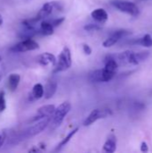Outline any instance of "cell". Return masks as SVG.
Here are the masks:
<instances>
[{
    "mask_svg": "<svg viewBox=\"0 0 152 153\" xmlns=\"http://www.w3.org/2000/svg\"><path fill=\"white\" fill-rule=\"evenodd\" d=\"M150 56L149 51H141L135 53L132 50H125L124 52L119 53L116 57L117 61L123 65H137L140 63L145 61Z\"/></svg>",
    "mask_w": 152,
    "mask_h": 153,
    "instance_id": "6da1fadb",
    "label": "cell"
},
{
    "mask_svg": "<svg viewBox=\"0 0 152 153\" xmlns=\"http://www.w3.org/2000/svg\"><path fill=\"white\" fill-rule=\"evenodd\" d=\"M111 4L120 12L130 14L131 16L137 17L140 14V9L133 2L128 0H112Z\"/></svg>",
    "mask_w": 152,
    "mask_h": 153,
    "instance_id": "7a4b0ae2",
    "label": "cell"
},
{
    "mask_svg": "<svg viewBox=\"0 0 152 153\" xmlns=\"http://www.w3.org/2000/svg\"><path fill=\"white\" fill-rule=\"evenodd\" d=\"M72 65V55L71 51L67 47H65L61 53L58 56V58L56 60V64L55 65L54 73H59L64 72L67 69H69Z\"/></svg>",
    "mask_w": 152,
    "mask_h": 153,
    "instance_id": "3957f363",
    "label": "cell"
},
{
    "mask_svg": "<svg viewBox=\"0 0 152 153\" xmlns=\"http://www.w3.org/2000/svg\"><path fill=\"white\" fill-rule=\"evenodd\" d=\"M71 104L67 101L63 102L60 104L55 110L53 114V118H52V125L54 128L58 127L64 121L65 117L67 116V114L71 110Z\"/></svg>",
    "mask_w": 152,
    "mask_h": 153,
    "instance_id": "277c9868",
    "label": "cell"
},
{
    "mask_svg": "<svg viewBox=\"0 0 152 153\" xmlns=\"http://www.w3.org/2000/svg\"><path fill=\"white\" fill-rule=\"evenodd\" d=\"M112 115V111L108 108H96L93 109L90 115L86 117V119L83 122L84 126H90L95 122H97L99 119L106 118Z\"/></svg>",
    "mask_w": 152,
    "mask_h": 153,
    "instance_id": "5b68a950",
    "label": "cell"
},
{
    "mask_svg": "<svg viewBox=\"0 0 152 153\" xmlns=\"http://www.w3.org/2000/svg\"><path fill=\"white\" fill-rule=\"evenodd\" d=\"M50 122H51V117L43 118L41 121H39L37 124H35L34 126H32L29 129H27L23 133L22 137L23 139H26V138H30V137L36 136L37 134H39L41 132H43L47 127V126L49 125Z\"/></svg>",
    "mask_w": 152,
    "mask_h": 153,
    "instance_id": "8992f818",
    "label": "cell"
},
{
    "mask_svg": "<svg viewBox=\"0 0 152 153\" xmlns=\"http://www.w3.org/2000/svg\"><path fill=\"white\" fill-rule=\"evenodd\" d=\"M115 74L116 73L109 72L105 68L99 69L90 73L89 80L91 82H108L114 78Z\"/></svg>",
    "mask_w": 152,
    "mask_h": 153,
    "instance_id": "52a82bcc",
    "label": "cell"
},
{
    "mask_svg": "<svg viewBox=\"0 0 152 153\" xmlns=\"http://www.w3.org/2000/svg\"><path fill=\"white\" fill-rule=\"evenodd\" d=\"M39 48V44L31 39H26L22 40L21 42L15 44L14 46H13L11 48V51L12 52H26V51H30V50H35L38 49Z\"/></svg>",
    "mask_w": 152,
    "mask_h": 153,
    "instance_id": "ba28073f",
    "label": "cell"
},
{
    "mask_svg": "<svg viewBox=\"0 0 152 153\" xmlns=\"http://www.w3.org/2000/svg\"><path fill=\"white\" fill-rule=\"evenodd\" d=\"M129 34H131V31L127 30H116L106 40H104L102 45H103L104 48H110V47L114 46L116 43H117L121 39L128 36Z\"/></svg>",
    "mask_w": 152,
    "mask_h": 153,
    "instance_id": "9c48e42d",
    "label": "cell"
},
{
    "mask_svg": "<svg viewBox=\"0 0 152 153\" xmlns=\"http://www.w3.org/2000/svg\"><path fill=\"white\" fill-rule=\"evenodd\" d=\"M54 8H55V7H54V4H53L52 2L45 3V4L42 5V7L40 8V10L39 11V13H37V15H36L35 17H33V18L30 19L31 22H32L33 23L36 24V23L39 22V21H41V20L47 18V16H49V15L52 13Z\"/></svg>",
    "mask_w": 152,
    "mask_h": 153,
    "instance_id": "30bf717a",
    "label": "cell"
},
{
    "mask_svg": "<svg viewBox=\"0 0 152 153\" xmlns=\"http://www.w3.org/2000/svg\"><path fill=\"white\" fill-rule=\"evenodd\" d=\"M56 110V108L54 105H45L40 107L38 109V115L30 120V122H34L37 120H40L48 117H51Z\"/></svg>",
    "mask_w": 152,
    "mask_h": 153,
    "instance_id": "8fae6325",
    "label": "cell"
},
{
    "mask_svg": "<svg viewBox=\"0 0 152 153\" xmlns=\"http://www.w3.org/2000/svg\"><path fill=\"white\" fill-rule=\"evenodd\" d=\"M38 63L42 66H47V65H55L56 64V56L48 52H45L41 55H39L37 57Z\"/></svg>",
    "mask_w": 152,
    "mask_h": 153,
    "instance_id": "7c38bea8",
    "label": "cell"
},
{
    "mask_svg": "<svg viewBox=\"0 0 152 153\" xmlns=\"http://www.w3.org/2000/svg\"><path fill=\"white\" fill-rule=\"evenodd\" d=\"M92 19H94L96 22H106L108 19V13H107V11L103 8H97L95 10H93L90 13Z\"/></svg>",
    "mask_w": 152,
    "mask_h": 153,
    "instance_id": "4fadbf2b",
    "label": "cell"
},
{
    "mask_svg": "<svg viewBox=\"0 0 152 153\" xmlns=\"http://www.w3.org/2000/svg\"><path fill=\"white\" fill-rule=\"evenodd\" d=\"M56 89H57V82L55 80H49L46 86L44 87V96H45V99L48 100V99H51L56 91Z\"/></svg>",
    "mask_w": 152,
    "mask_h": 153,
    "instance_id": "5bb4252c",
    "label": "cell"
},
{
    "mask_svg": "<svg viewBox=\"0 0 152 153\" xmlns=\"http://www.w3.org/2000/svg\"><path fill=\"white\" fill-rule=\"evenodd\" d=\"M44 96V87L42 84L40 83H37L33 86L32 88V91L30 93L29 96V100L30 101L35 100H39L41 99Z\"/></svg>",
    "mask_w": 152,
    "mask_h": 153,
    "instance_id": "9a60e30c",
    "label": "cell"
},
{
    "mask_svg": "<svg viewBox=\"0 0 152 153\" xmlns=\"http://www.w3.org/2000/svg\"><path fill=\"white\" fill-rule=\"evenodd\" d=\"M116 150V138L115 135H110L104 143L103 151L106 152L113 153Z\"/></svg>",
    "mask_w": 152,
    "mask_h": 153,
    "instance_id": "2e32d148",
    "label": "cell"
},
{
    "mask_svg": "<svg viewBox=\"0 0 152 153\" xmlns=\"http://www.w3.org/2000/svg\"><path fill=\"white\" fill-rule=\"evenodd\" d=\"M54 26L52 25V23L50 22L47 21H42L40 22V29H39V32L45 36H49L52 35L54 33Z\"/></svg>",
    "mask_w": 152,
    "mask_h": 153,
    "instance_id": "e0dca14e",
    "label": "cell"
},
{
    "mask_svg": "<svg viewBox=\"0 0 152 153\" xmlns=\"http://www.w3.org/2000/svg\"><path fill=\"white\" fill-rule=\"evenodd\" d=\"M20 80H21V76L18 74H12L9 75L8 77V87L10 89L11 91H14L19 83H20Z\"/></svg>",
    "mask_w": 152,
    "mask_h": 153,
    "instance_id": "ac0fdd59",
    "label": "cell"
},
{
    "mask_svg": "<svg viewBox=\"0 0 152 153\" xmlns=\"http://www.w3.org/2000/svg\"><path fill=\"white\" fill-rule=\"evenodd\" d=\"M79 131V128L78 127H76V128H74L73 130H72L68 134H67V136L66 137H65L63 140H62V142L57 145V147H56V151H60L63 147H65L69 142H70V140L75 135V134L77 133Z\"/></svg>",
    "mask_w": 152,
    "mask_h": 153,
    "instance_id": "d6986e66",
    "label": "cell"
},
{
    "mask_svg": "<svg viewBox=\"0 0 152 153\" xmlns=\"http://www.w3.org/2000/svg\"><path fill=\"white\" fill-rule=\"evenodd\" d=\"M135 44H139L145 48H151L152 47V37L150 34H145L142 38L139 39L134 42Z\"/></svg>",
    "mask_w": 152,
    "mask_h": 153,
    "instance_id": "ffe728a7",
    "label": "cell"
},
{
    "mask_svg": "<svg viewBox=\"0 0 152 153\" xmlns=\"http://www.w3.org/2000/svg\"><path fill=\"white\" fill-rule=\"evenodd\" d=\"M100 29H101V27L97 23H89L84 26V30L86 31H97Z\"/></svg>",
    "mask_w": 152,
    "mask_h": 153,
    "instance_id": "44dd1931",
    "label": "cell"
},
{
    "mask_svg": "<svg viewBox=\"0 0 152 153\" xmlns=\"http://www.w3.org/2000/svg\"><path fill=\"white\" fill-rule=\"evenodd\" d=\"M6 108L5 99H4V92L0 91V112H3Z\"/></svg>",
    "mask_w": 152,
    "mask_h": 153,
    "instance_id": "7402d4cb",
    "label": "cell"
},
{
    "mask_svg": "<svg viewBox=\"0 0 152 153\" xmlns=\"http://www.w3.org/2000/svg\"><path fill=\"white\" fill-rule=\"evenodd\" d=\"M65 20V17H60V18H56V19H54V20H52V21H50V22L52 23V25H53L54 27H57V26H59L60 24H62V23L64 22Z\"/></svg>",
    "mask_w": 152,
    "mask_h": 153,
    "instance_id": "603a6c76",
    "label": "cell"
},
{
    "mask_svg": "<svg viewBox=\"0 0 152 153\" xmlns=\"http://www.w3.org/2000/svg\"><path fill=\"white\" fill-rule=\"evenodd\" d=\"M82 50H83L84 54H85V55H88V56H90V55L92 53L91 48H90L89 45H87V44H84V45L82 46Z\"/></svg>",
    "mask_w": 152,
    "mask_h": 153,
    "instance_id": "cb8c5ba5",
    "label": "cell"
},
{
    "mask_svg": "<svg viewBox=\"0 0 152 153\" xmlns=\"http://www.w3.org/2000/svg\"><path fill=\"white\" fill-rule=\"evenodd\" d=\"M6 138V134L4 131H0V148L2 147V145L4 143V140Z\"/></svg>",
    "mask_w": 152,
    "mask_h": 153,
    "instance_id": "d4e9b609",
    "label": "cell"
},
{
    "mask_svg": "<svg viewBox=\"0 0 152 153\" xmlns=\"http://www.w3.org/2000/svg\"><path fill=\"white\" fill-rule=\"evenodd\" d=\"M141 151L142 152H147L149 151V147H148V144L145 143V142H142V144H141Z\"/></svg>",
    "mask_w": 152,
    "mask_h": 153,
    "instance_id": "484cf974",
    "label": "cell"
},
{
    "mask_svg": "<svg viewBox=\"0 0 152 153\" xmlns=\"http://www.w3.org/2000/svg\"><path fill=\"white\" fill-rule=\"evenodd\" d=\"M39 152V150H38V149H35V148H32L31 150L29 151V152Z\"/></svg>",
    "mask_w": 152,
    "mask_h": 153,
    "instance_id": "4316f807",
    "label": "cell"
},
{
    "mask_svg": "<svg viewBox=\"0 0 152 153\" xmlns=\"http://www.w3.org/2000/svg\"><path fill=\"white\" fill-rule=\"evenodd\" d=\"M3 24V17H2V15L0 14V26Z\"/></svg>",
    "mask_w": 152,
    "mask_h": 153,
    "instance_id": "83f0119b",
    "label": "cell"
},
{
    "mask_svg": "<svg viewBox=\"0 0 152 153\" xmlns=\"http://www.w3.org/2000/svg\"><path fill=\"white\" fill-rule=\"evenodd\" d=\"M39 147H40L41 149H43V150H44V149H45V144H43V143H40V144H39Z\"/></svg>",
    "mask_w": 152,
    "mask_h": 153,
    "instance_id": "f1b7e54d",
    "label": "cell"
},
{
    "mask_svg": "<svg viewBox=\"0 0 152 153\" xmlns=\"http://www.w3.org/2000/svg\"><path fill=\"white\" fill-rule=\"evenodd\" d=\"M1 79H2V75L0 74V81H1Z\"/></svg>",
    "mask_w": 152,
    "mask_h": 153,
    "instance_id": "f546056e",
    "label": "cell"
},
{
    "mask_svg": "<svg viewBox=\"0 0 152 153\" xmlns=\"http://www.w3.org/2000/svg\"><path fill=\"white\" fill-rule=\"evenodd\" d=\"M1 60H2V57H1V56H0V62H1Z\"/></svg>",
    "mask_w": 152,
    "mask_h": 153,
    "instance_id": "4dcf8cb0",
    "label": "cell"
}]
</instances>
